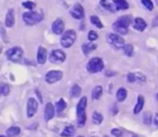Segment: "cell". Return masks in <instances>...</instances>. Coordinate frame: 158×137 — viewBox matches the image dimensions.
Returning <instances> with one entry per match:
<instances>
[{
    "mask_svg": "<svg viewBox=\"0 0 158 137\" xmlns=\"http://www.w3.org/2000/svg\"><path fill=\"white\" fill-rule=\"evenodd\" d=\"M63 77V73L59 70H51L45 74V81L48 84H54Z\"/></svg>",
    "mask_w": 158,
    "mask_h": 137,
    "instance_id": "7",
    "label": "cell"
},
{
    "mask_svg": "<svg viewBox=\"0 0 158 137\" xmlns=\"http://www.w3.org/2000/svg\"><path fill=\"white\" fill-rule=\"evenodd\" d=\"M126 98H127V90L124 88H120L117 90V101H120V102H122V101H125Z\"/></svg>",
    "mask_w": 158,
    "mask_h": 137,
    "instance_id": "24",
    "label": "cell"
},
{
    "mask_svg": "<svg viewBox=\"0 0 158 137\" xmlns=\"http://www.w3.org/2000/svg\"><path fill=\"white\" fill-rule=\"evenodd\" d=\"M77 39V33L74 30H68L61 37V45L64 48H69L74 44Z\"/></svg>",
    "mask_w": 158,
    "mask_h": 137,
    "instance_id": "2",
    "label": "cell"
},
{
    "mask_svg": "<svg viewBox=\"0 0 158 137\" xmlns=\"http://www.w3.org/2000/svg\"><path fill=\"white\" fill-rule=\"evenodd\" d=\"M117 23H119L120 25H122V26L128 28L129 25L131 24L132 20H131V18L129 16H123V17H120L117 20Z\"/></svg>",
    "mask_w": 158,
    "mask_h": 137,
    "instance_id": "21",
    "label": "cell"
},
{
    "mask_svg": "<svg viewBox=\"0 0 158 137\" xmlns=\"http://www.w3.org/2000/svg\"><path fill=\"white\" fill-rule=\"evenodd\" d=\"M22 6L25 7V8H28V9H32L35 7V4L33 2H31V1H26V2H23L22 3Z\"/></svg>",
    "mask_w": 158,
    "mask_h": 137,
    "instance_id": "35",
    "label": "cell"
},
{
    "mask_svg": "<svg viewBox=\"0 0 158 137\" xmlns=\"http://www.w3.org/2000/svg\"><path fill=\"white\" fill-rule=\"evenodd\" d=\"M97 38H98V34L96 33V31H89V34H88L89 41L93 42V41L97 40Z\"/></svg>",
    "mask_w": 158,
    "mask_h": 137,
    "instance_id": "34",
    "label": "cell"
},
{
    "mask_svg": "<svg viewBox=\"0 0 158 137\" xmlns=\"http://www.w3.org/2000/svg\"><path fill=\"white\" fill-rule=\"evenodd\" d=\"M52 31L56 34V35H59V34H62L63 31H64V29H65V24L63 22V20L61 19H56L53 23H52Z\"/></svg>",
    "mask_w": 158,
    "mask_h": 137,
    "instance_id": "11",
    "label": "cell"
},
{
    "mask_svg": "<svg viewBox=\"0 0 158 137\" xmlns=\"http://www.w3.org/2000/svg\"><path fill=\"white\" fill-rule=\"evenodd\" d=\"M100 4L104 8L112 12V13H115V12L117 11V6H116V3L114 0H101Z\"/></svg>",
    "mask_w": 158,
    "mask_h": 137,
    "instance_id": "12",
    "label": "cell"
},
{
    "mask_svg": "<svg viewBox=\"0 0 158 137\" xmlns=\"http://www.w3.org/2000/svg\"><path fill=\"white\" fill-rule=\"evenodd\" d=\"M102 94H103V88L101 86H97L93 89L92 92V98L94 101H97V99H99L101 98Z\"/></svg>",
    "mask_w": 158,
    "mask_h": 137,
    "instance_id": "20",
    "label": "cell"
},
{
    "mask_svg": "<svg viewBox=\"0 0 158 137\" xmlns=\"http://www.w3.org/2000/svg\"><path fill=\"white\" fill-rule=\"evenodd\" d=\"M111 133L115 136V137H121L122 136V132L119 131L118 129H113L111 131Z\"/></svg>",
    "mask_w": 158,
    "mask_h": 137,
    "instance_id": "37",
    "label": "cell"
},
{
    "mask_svg": "<svg viewBox=\"0 0 158 137\" xmlns=\"http://www.w3.org/2000/svg\"><path fill=\"white\" fill-rule=\"evenodd\" d=\"M9 93V88L8 85H0V97L1 96H7Z\"/></svg>",
    "mask_w": 158,
    "mask_h": 137,
    "instance_id": "32",
    "label": "cell"
},
{
    "mask_svg": "<svg viewBox=\"0 0 158 137\" xmlns=\"http://www.w3.org/2000/svg\"><path fill=\"white\" fill-rule=\"evenodd\" d=\"M46 58H47V51L46 49L40 46L38 49V52H37V62L38 64L40 65H44L45 62H46Z\"/></svg>",
    "mask_w": 158,
    "mask_h": 137,
    "instance_id": "14",
    "label": "cell"
},
{
    "mask_svg": "<svg viewBox=\"0 0 158 137\" xmlns=\"http://www.w3.org/2000/svg\"><path fill=\"white\" fill-rule=\"evenodd\" d=\"M87 107V98L82 97L77 105V122L80 126H83L86 122V113L85 109Z\"/></svg>",
    "mask_w": 158,
    "mask_h": 137,
    "instance_id": "1",
    "label": "cell"
},
{
    "mask_svg": "<svg viewBox=\"0 0 158 137\" xmlns=\"http://www.w3.org/2000/svg\"><path fill=\"white\" fill-rule=\"evenodd\" d=\"M127 78H128V81L130 82V83H133V82L137 81V79H136V74H133V73H129V74H128Z\"/></svg>",
    "mask_w": 158,
    "mask_h": 137,
    "instance_id": "36",
    "label": "cell"
},
{
    "mask_svg": "<svg viewBox=\"0 0 158 137\" xmlns=\"http://www.w3.org/2000/svg\"><path fill=\"white\" fill-rule=\"evenodd\" d=\"M79 137H83V136H79Z\"/></svg>",
    "mask_w": 158,
    "mask_h": 137,
    "instance_id": "41",
    "label": "cell"
},
{
    "mask_svg": "<svg viewBox=\"0 0 158 137\" xmlns=\"http://www.w3.org/2000/svg\"><path fill=\"white\" fill-rule=\"evenodd\" d=\"M55 116V109L54 106L52 105V103L48 102L45 106V109H44V119L46 121H49L50 120H52Z\"/></svg>",
    "mask_w": 158,
    "mask_h": 137,
    "instance_id": "13",
    "label": "cell"
},
{
    "mask_svg": "<svg viewBox=\"0 0 158 137\" xmlns=\"http://www.w3.org/2000/svg\"><path fill=\"white\" fill-rule=\"evenodd\" d=\"M6 27L12 28L15 24V17H14V12L13 9H9L6 15V20H5Z\"/></svg>",
    "mask_w": 158,
    "mask_h": 137,
    "instance_id": "15",
    "label": "cell"
},
{
    "mask_svg": "<svg viewBox=\"0 0 158 137\" xmlns=\"http://www.w3.org/2000/svg\"><path fill=\"white\" fill-rule=\"evenodd\" d=\"M152 118H153L152 112H150V111H146L143 115V122L145 124H147V125H150L151 122H152Z\"/></svg>",
    "mask_w": 158,
    "mask_h": 137,
    "instance_id": "31",
    "label": "cell"
},
{
    "mask_svg": "<svg viewBox=\"0 0 158 137\" xmlns=\"http://www.w3.org/2000/svg\"><path fill=\"white\" fill-rule=\"evenodd\" d=\"M113 29L117 33L121 34V35H126L128 33V28L122 26V25H120L117 21L113 24Z\"/></svg>",
    "mask_w": 158,
    "mask_h": 137,
    "instance_id": "17",
    "label": "cell"
},
{
    "mask_svg": "<svg viewBox=\"0 0 158 137\" xmlns=\"http://www.w3.org/2000/svg\"><path fill=\"white\" fill-rule=\"evenodd\" d=\"M66 107H67V103L63 98H60L59 101L56 103V111L58 113L62 112V111L66 109Z\"/></svg>",
    "mask_w": 158,
    "mask_h": 137,
    "instance_id": "27",
    "label": "cell"
},
{
    "mask_svg": "<svg viewBox=\"0 0 158 137\" xmlns=\"http://www.w3.org/2000/svg\"><path fill=\"white\" fill-rule=\"evenodd\" d=\"M96 44L93 43V42H89V43H84L82 45V51L84 53L85 55H88L91 52L94 51L96 49Z\"/></svg>",
    "mask_w": 158,
    "mask_h": 137,
    "instance_id": "18",
    "label": "cell"
},
{
    "mask_svg": "<svg viewBox=\"0 0 158 137\" xmlns=\"http://www.w3.org/2000/svg\"><path fill=\"white\" fill-rule=\"evenodd\" d=\"M117 10H124L129 8V4L126 0H115Z\"/></svg>",
    "mask_w": 158,
    "mask_h": 137,
    "instance_id": "26",
    "label": "cell"
},
{
    "mask_svg": "<svg viewBox=\"0 0 158 137\" xmlns=\"http://www.w3.org/2000/svg\"><path fill=\"white\" fill-rule=\"evenodd\" d=\"M154 123H155V125L158 126V113L155 115V118H154Z\"/></svg>",
    "mask_w": 158,
    "mask_h": 137,
    "instance_id": "38",
    "label": "cell"
},
{
    "mask_svg": "<svg viewBox=\"0 0 158 137\" xmlns=\"http://www.w3.org/2000/svg\"><path fill=\"white\" fill-rule=\"evenodd\" d=\"M70 15L76 19H82L84 18V9L81 5L75 4L70 9Z\"/></svg>",
    "mask_w": 158,
    "mask_h": 137,
    "instance_id": "10",
    "label": "cell"
},
{
    "mask_svg": "<svg viewBox=\"0 0 158 137\" xmlns=\"http://www.w3.org/2000/svg\"><path fill=\"white\" fill-rule=\"evenodd\" d=\"M142 5L146 7L148 10H153V4L151 0H141Z\"/></svg>",
    "mask_w": 158,
    "mask_h": 137,
    "instance_id": "33",
    "label": "cell"
},
{
    "mask_svg": "<svg viewBox=\"0 0 158 137\" xmlns=\"http://www.w3.org/2000/svg\"><path fill=\"white\" fill-rule=\"evenodd\" d=\"M147 27V23L144 21V19H142L141 18H136L135 19V23H134V28L135 30L139 31H143Z\"/></svg>",
    "mask_w": 158,
    "mask_h": 137,
    "instance_id": "16",
    "label": "cell"
},
{
    "mask_svg": "<svg viewBox=\"0 0 158 137\" xmlns=\"http://www.w3.org/2000/svg\"><path fill=\"white\" fill-rule=\"evenodd\" d=\"M124 54L128 56H132L133 54V46L131 44H125L123 46Z\"/></svg>",
    "mask_w": 158,
    "mask_h": 137,
    "instance_id": "30",
    "label": "cell"
},
{
    "mask_svg": "<svg viewBox=\"0 0 158 137\" xmlns=\"http://www.w3.org/2000/svg\"><path fill=\"white\" fill-rule=\"evenodd\" d=\"M70 96L72 98H78L81 93V86L77 84L73 85L72 86V88L70 89Z\"/></svg>",
    "mask_w": 158,
    "mask_h": 137,
    "instance_id": "22",
    "label": "cell"
},
{
    "mask_svg": "<svg viewBox=\"0 0 158 137\" xmlns=\"http://www.w3.org/2000/svg\"><path fill=\"white\" fill-rule=\"evenodd\" d=\"M74 133H75V128H74V126L68 125V126H67V127L64 128V130L61 133V136L62 137H71V136L74 135Z\"/></svg>",
    "mask_w": 158,
    "mask_h": 137,
    "instance_id": "19",
    "label": "cell"
},
{
    "mask_svg": "<svg viewBox=\"0 0 158 137\" xmlns=\"http://www.w3.org/2000/svg\"><path fill=\"white\" fill-rule=\"evenodd\" d=\"M49 60L52 63L60 64L66 60V54L61 50H54L49 55Z\"/></svg>",
    "mask_w": 158,
    "mask_h": 137,
    "instance_id": "8",
    "label": "cell"
},
{
    "mask_svg": "<svg viewBox=\"0 0 158 137\" xmlns=\"http://www.w3.org/2000/svg\"><path fill=\"white\" fill-rule=\"evenodd\" d=\"M38 109V102L35 98H30L27 103V116L28 118H32L35 115Z\"/></svg>",
    "mask_w": 158,
    "mask_h": 137,
    "instance_id": "9",
    "label": "cell"
},
{
    "mask_svg": "<svg viewBox=\"0 0 158 137\" xmlns=\"http://www.w3.org/2000/svg\"><path fill=\"white\" fill-rule=\"evenodd\" d=\"M104 62L101 58L99 57H94L92 58L87 64V71L91 74H95L101 72L104 69Z\"/></svg>",
    "mask_w": 158,
    "mask_h": 137,
    "instance_id": "3",
    "label": "cell"
},
{
    "mask_svg": "<svg viewBox=\"0 0 158 137\" xmlns=\"http://www.w3.org/2000/svg\"><path fill=\"white\" fill-rule=\"evenodd\" d=\"M42 19H43V15L36 11H30L23 14L24 22L27 25H30V26H33V25L41 22Z\"/></svg>",
    "mask_w": 158,
    "mask_h": 137,
    "instance_id": "4",
    "label": "cell"
},
{
    "mask_svg": "<svg viewBox=\"0 0 158 137\" xmlns=\"http://www.w3.org/2000/svg\"><path fill=\"white\" fill-rule=\"evenodd\" d=\"M90 20H91V23L93 24L94 26H96L98 29H103L104 28V25L103 23L101 22L100 19L97 17V16H92L90 18Z\"/></svg>",
    "mask_w": 158,
    "mask_h": 137,
    "instance_id": "28",
    "label": "cell"
},
{
    "mask_svg": "<svg viewBox=\"0 0 158 137\" xmlns=\"http://www.w3.org/2000/svg\"><path fill=\"white\" fill-rule=\"evenodd\" d=\"M20 127H17V126H12L7 130V134L8 137L17 136L20 134Z\"/></svg>",
    "mask_w": 158,
    "mask_h": 137,
    "instance_id": "25",
    "label": "cell"
},
{
    "mask_svg": "<svg viewBox=\"0 0 158 137\" xmlns=\"http://www.w3.org/2000/svg\"><path fill=\"white\" fill-rule=\"evenodd\" d=\"M0 137H8V136H5V135H0Z\"/></svg>",
    "mask_w": 158,
    "mask_h": 137,
    "instance_id": "39",
    "label": "cell"
},
{
    "mask_svg": "<svg viewBox=\"0 0 158 137\" xmlns=\"http://www.w3.org/2000/svg\"><path fill=\"white\" fill-rule=\"evenodd\" d=\"M103 121V115L97 111H94L93 114V122L94 124H100Z\"/></svg>",
    "mask_w": 158,
    "mask_h": 137,
    "instance_id": "29",
    "label": "cell"
},
{
    "mask_svg": "<svg viewBox=\"0 0 158 137\" xmlns=\"http://www.w3.org/2000/svg\"><path fill=\"white\" fill-rule=\"evenodd\" d=\"M107 42L110 43L113 47H115L116 49H120L123 48V46L125 45V42L124 39L118 34H115V33H109L107 36Z\"/></svg>",
    "mask_w": 158,
    "mask_h": 137,
    "instance_id": "6",
    "label": "cell"
},
{
    "mask_svg": "<svg viewBox=\"0 0 158 137\" xmlns=\"http://www.w3.org/2000/svg\"><path fill=\"white\" fill-rule=\"evenodd\" d=\"M6 55L9 61L14 62V63H18V62H20L22 58L23 51L20 47H12L8 50L6 53Z\"/></svg>",
    "mask_w": 158,
    "mask_h": 137,
    "instance_id": "5",
    "label": "cell"
},
{
    "mask_svg": "<svg viewBox=\"0 0 158 137\" xmlns=\"http://www.w3.org/2000/svg\"><path fill=\"white\" fill-rule=\"evenodd\" d=\"M133 137H137V136H133Z\"/></svg>",
    "mask_w": 158,
    "mask_h": 137,
    "instance_id": "42",
    "label": "cell"
},
{
    "mask_svg": "<svg viewBox=\"0 0 158 137\" xmlns=\"http://www.w3.org/2000/svg\"><path fill=\"white\" fill-rule=\"evenodd\" d=\"M143 106H144V98L142 96H139L138 97V101H137V104H136V106L134 108V113L135 114L139 113L140 111L142 109Z\"/></svg>",
    "mask_w": 158,
    "mask_h": 137,
    "instance_id": "23",
    "label": "cell"
},
{
    "mask_svg": "<svg viewBox=\"0 0 158 137\" xmlns=\"http://www.w3.org/2000/svg\"><path fill=\"white\" fill-rule=\"evenodd\" d=\"M156 98H157V101H158V94L156 95Z\"/></svg>",
    "mask_w": 158,
    "mask_h": 137,
    "instance_id": "40",
    "label": "cell"
}]
</instances>
